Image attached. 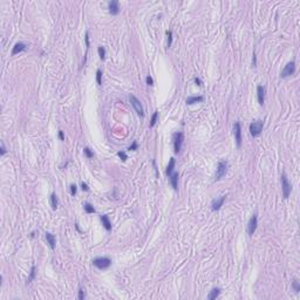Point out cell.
Listing matches in <instances>:
<instances>
[{
	"label": "cell",
	"mask_w": 300,
	"mask_h": 300,
	"mask_svg": "<svg viewBox=\"0 0 300 300\" xmlns=\"http://www.w3.org/2000/svg\"><path fill=\"white\" fill-rule=\"evenodd\" d=\"M96 82H97L99 86L102 84V72H101V69L96 70Z\"/></svg>",
	"instance_id": "cb8c5ba5"
},
{
	"label": "cell",
	"mask_w": 300,
	"mask_h": 300,
	"mask_svg": "<svg viewBox=\"0 0 300 300\" xmlns=\"http://www.w3.org/2000/svg\"><path fill=\"white\" fill-rule=\"evenodd\" d=\"M294 73H296V62H294V61H291V62H288L286 66H285V68L283 69L280 76H281V78H287V76L293 75Z\"/></svg>",
	"instance_id": "ba28073f"
},
{
	"label": "cell",
	"mask_w": 300,
	"mask_h": 300,
	"mask_svg": "<svg viewBox=\"0 0 300 300\" xmlns=\"http://www.w3.org/2000/svg\"><path fill=\"white\" fill-rule=\"evenodd\" d=\"M146 80H147V84H148V86H152V84H154V80L151 79V76H150V75L147 76V79H146Z\"/></svg>",
	"instance_id": "1f68e13d"
},
{
	"label": "cell",
	"mask_w": 300,
	"mask_h": 300,
	"mask_svg": "<svg viewBox=\"0 0 300 300\" xmlns=\"http://www.w3.org/2000/svg\"><path fill=\"white\" fill-rule=\"evenodd\" d=\"M219 294H220V288L218 287H216V288H212L211 290V292L209 293V296H207V299L209 300H213L216 299V298H218Z\"/></svg>",
	"instance_id": "d6986e66"
},
{
	"label": "cell",
	"mask_w": 300,
	"mask_h": 300,
	"mask_svg": "<svg viewBox=\"0 0 300 300\" xmlns=\"http://www.w3.org/2000/svg\"><path fill=\"white\" fill-rule=\"evenodd\" d=\"M1 151H0V154L1 155H5L6 154V148H5V146H4V143H1Z\"/></svg>",
	"instance_id": "e575fe53"
},
{
	"label": "cell",
	"mask_w": 300,
	"mask_h": 300,
	"mask_svg": "<svg viewBox=\"0 0 300 300\" xmlns=\"http://www.w3.org/2000/svg\"><path fill=\"white\" fill-rule=\"evenodd\" d=\"M264 128V122L261 120H257L250 124V133L253 137H258L263 131Z\"/></svg>",
	"instance_id": "6da1fadb"
},
{
	"label": "cell",
	"mask_w": 300,
	"mask_h": 300,
	"mask_svg": "<svg viewBox=\"0 0 300 300\" xmlns=\"http://www.w3.org/2000/svg\"><path fill=\"white\" fill-rule=\"evenodd\" d=\"M83 209H84V211H86L87 213H94V212H95L94 206L90 204V203H84V204H83Z\"/></svg>",
	"instance_id": "44dd1931"
},
{
	"label": "cell",
	"mask_w": 300,
	"mask_h": 300,
	"mask_svg": "<svg viewBox=\"0 0 300 300\" xmlns=\"http://www.w3.org/2000/svg\"><path fill=\"white\" fill-rule=\"evenodd\" d=\"M292 286H293V290H294L296 292H299L300 291V284H299V281H298L297 279H294V280H293Z\"/></svg>",
	"instance_id": "4316f807"
},
{
	"label": "cell",
	"mask_w": 300,
	"mask_h": 300,
	"mask_svg": "<svg viewBox=\"0 0 300 300\" xmlns=\"http://www.w3.org/2000/svg\"><path fill=\"white\" fill-rule=\"evenodd\" d=\"M83 152H84V155H86L88 158H93V157H94V152L89 149V148H84V149H83Z\"/></svg>",
	"instance_id": "484cf974"
},
{
	"label": "cell",
	"mask_w": 300,
	"mask_h": 300,
	"mask_svg": "<svg viewBox=\"0 0 300 300\" xmlns=\"http://www.w3.org/2000/svg\"><path fill=\"white\" fill-rule=\"evenodd\" d=\"M175 164H176V161H175V158L174 157H171L170 158V161H169V164H168V166H166V171H165V174L170 177L171 176V174H172V171H174V168H175Z\"/></svg>",
	"instance_id": "2e32d148"
},
{
	"label": "cell",
	"mask_w": 300,
	"mask_h": 300,
	"mask_svg": "<svg viewBox=\"0 0 300 300\" xmlns=\"http://www.w3.org/2000/svg\"><path fill=\"white\" fill-rule=\"evenodd\" d=\"M183 141H184V135L183 133L178 131L174 135V149H175V152L178 154L181 149H182V144H183Z\"/></svg>",
	"instance_id": "8992f818"
},
{
	"label": "cell",
	"mask_w": 300,
	"mask_h": 300,
	"mask_svg": "<svg viewBox=\"0 0 300 300\" xmlns=\"http://www.w3.org/2000/svg\"><path fill=\"white\" fill-rule=\"evenodd\" d=\"M195 83H196L197 86H202V84H201V80H199L198 78H196V79H195Z\"/></svg>",
	"instance_id": "8d00e7d4"
},
{
	"label": "cell",
	"mask_w": 300,
	"mask_h": 300,
	"mask_svg": "<svg viewBox=\"0 0 300 300\" xmlns=\"http://www.w3.org/2000/svg\"><path fill=\"white\" fill-rule=\"evenodd\" d=\"M93 265L100 270H106L111 265V260L107 257H99L93 260Z\"/></svg>",
	"instance_id": "3957f363"
},
{
	"label": "cell",
	"mask_w": 300,
	"mask_h": 300,
	"mask_svg": "<svg viewBox=\"0 0 300 300\" xmlns=\"http://www.w3.org/2000/svg\"><path fill=\"white\" fill-rule=\"evenodd\" d=\"M81 187H82V190L83 191H88L89 190V188H88V185L84 183V182H82L81 183Z\"/></svg>",
	"instance_id": "836d02e7"
},
{
	"label": "cell",
	"mask_w": 300,
	"mask_h": 300,
	"mask_svg": "<svg viewBox=\"0 0 300 300\" xmlns=\"http://www.w3.org/2000/svg\"><path fill=\"white\" fill-rule=\"evenodd\" d=\"M157 117H158V111L156 110L155 113H154V115L151 116V120H150V124H149V127L150 128H152L155 124H156V121H157Z\"/></svg>",
	"instance_id": "603a6c76"
},
{
	"label": "cell",
	"mask_w": 300,
	"mask_h": 300,
	"mask_svg": "<svg viewBox=\"0 0 300 300\" xmlns=\"http://www.w3.org/2000/svg\"><path fill=\"white\" fill-rule=\"evenodd\" d=\"M233 135H234V140H236V143L238 147L242 146V127H240V123L234 122L233 123Z\"/></svg>",
	"instance_id": "52a82bcc"
},
{
	"label": "cell",
	"mask_w": 300,
	"mask_h": 300,
	"mask_svg": "<svg viewBox=\"0 0 300 300\" xmlns=\"http://www.w3.org/2000/svg\"><path fill=\"white\" fill-rule=\"evenodd\" d=\"M84 297H86V296H84V291H83L82 288H80V290H79V299L83 300L84 299Z\"/></svg>",
	"instance_id": "4dcf8cb0"
},
{
	"label": "cell",
	"mask_w": 300,
	"mask_h": 300,
	"mask_svg": "<svg viewBox=\"0 0 300 300\" xmlns=\"http://www.w3.org/2000/svg\"><path fill=\"white\" fill-rule=\"evenodd\" d=\"M257 225H258V217H257V213H254L247 223V232L250 236H253V233L256 232V229H257Z\"/></svg>",
	"instance_id": "9c48e42d"
},
{
	"label": "cell",
	"mask_w": 300,
	"mask_h": 300,
	"mask_svg": "<svg viewBox=\"0 0 300 300\" xmlns=\"http://www.w3.org/2000/svg\"><path fill=\"white\" fill-rule=\"evenodd\" d=\"M204 100L203 96H190L187 99V103L188 104H193V103H198V102H202Z\"/></svg>",
	"instance_id": "ac0fdd59"
},
{
	"label": "cell",
	"mask_w": 300,
	"mask_h": 300,
	"mask_svg": "<svg viewBox=\"0 0 300 300\" xmlns=\"http://www.w3.org/2000/svg\"><path fill=\"white\" fill-rule=\"evenodd\" d=\"M76 190H78V189H76V185H75V184H72V185H70V195H72V196H75V195H76Z\"/></svg>",
	"instance_id": "f546056e"
},
{
	"label": "cell",
	"mask_w": 300,
	"mask_h": 300,
	"mask_svg": "<svg viewBox=\"0 0 300 300\" xmlns=\"http://www.w3.org/2000/svg\"><path fill=\"white\" fill-rule=\"evenodd\" d=\"M224 202H225V196H220L219 198L213 199L212 203H211V209H212L213 211H217V210H219V209L223 206Z\"/></svg>",
	"instance_id": "8fae6325"
},
{
	"label": "cell",
	"mask_w": 300,
	"mask_h": 300,
	"mask_svg": "<svg viewBox=\"0 0 300 300\" xmlns=\"http://www.w3.org/2000/svg\"><path fill=\"white\" fill-rule=\"evenodd\" d=\"M281 190H283L284 198H288V196L291 193V190H292V187H291V184H290V182H288V179H287L285 174L281 175Z\"/></svg>",
	"instance_id": "277c9868"
},
{
	"label": "cell",
	"mask_w": 300,
	"mask_h": 300,
	"mask_svg": "<svg viewBox=\"0 0 300 300\" xmlns=\"http://www.w3.org/2000/svg\"><path fill=\"white\" fill-rule=\"evenodd\" d=\"M257 97H258V102H259L260 106L264 104L265 102V87L259 84L257 87Z\"/></svg>",
	"instance_id": "7c38bea8"
},
{
	"label": "cell",
	"mask_w": 300,
	"mask_h": 300,
	"mask_svg": "<svg viewBox=\"0 0 300 300\" xmlns=\"http://www.w3.org/2000/svg\"><path fill=\"white\" fill-rule=\"evenodd\" d=\"M46 239H47L48 244H49V246H51V249H52V250H54L55 244H56V238H55L54 234H52L51 232H46Z\"/></svg>",
	"instance_id": "9a60e30c"
},
{
	"label": "cell",
	"mask_w": 300,
	"mask_h": 300,
	"mask_svg": "<svg viewBox=\"0 0 300 300\" xmlns=\"http://www.w3.org/2000/svg\"><path fill=\"white\" fill-rule=\"evenodd\" d=\"M97 51H99V55H100V59H101V60H104V57H106V49H104V47L100 46Z\"/></svg>",
	"instance_id": "d4e9b609"
},
{
	"label": "cell",
	"mask_w": 300,
	"mask_h": 300,
	"mask_svg": "<svg viewBox=\"0 0 300 300\" xmlns=\"http://www.w3.org/2000/svg\"><path fill=\"white\" fill-rule=\"evenodd\" d=\"M137 148H138V144H137V142H134V143H133V144H131V146L129 147V149H128V150H136Z\"/></svg>",
	"instance_id": "d6a6232c"
},
{
	"label": "cell",
	"mask_w": 300,
	"mask_h": 300,
	"mask_svg": "<svg viewBox=\"0 0 300 300\" xmlns=\"http://www.w3.org/2000/svg\"><path fill=\"white\" fill-rule=\"evenodd\" d=\"M117 156L122 160L123 162H124V161H127V158H128V156H127V154H125L124 151H119V152H117Z\"/></svg>",
	"instance_id": "83f0119b"
},
{
	"label": "cell",
	"mask_w": 300,
	"mask_h": 300,
	"mask_svg": "<svg viewBox=\"0 0 300 300\" xmlns=\"http://www.w3.org/2000/svg\"><path fill=\"white\" fill-rule=\"evenodd\" d=\"M129 100H130V103H131V106L134 107L135 111H136L140 116H143V115H144V110H143V107H142L141 101L137 99L136 96H134V95L129 96Z\"/></svg>",
	"instance_id": "5b68a950"
},
{
	"label": "cell",
	"mask_w": 300,
	"mask_h": 300,
	"mask_svg": "<svg viewBox=\"0 0 300 300\" xmlns=\"http://www.w3.org/2000/svg\"><path fill=\"white\" fill-rule=\"evenodd\" d=\"M228 168H229V163L226 161H220L218 163V166H217V170H216L215 179L219 181V179H222L226 175V172H228Z\"/></svg>",
	"instance_id": "7a4b0ae2"
},
{
	"label": "cell",
	"mask_w": 300,
	"mask_h": 300,
	"mask_svg": "<svg viewBox=\"0 0 300 300\" xmlns=\"http://www.w3.org/2000/svg\"><path fill=\"white\" fill-rule=\"evenodd\" d=\"M51 204H52L53 210H56L57 206H59V199H57V196L55 195L54 192L51 195Z\"/></svg>",
	"instance_id": "ffe728a7"
},
{
	"label": "cell",
	"mask_w": 300,
	"mask_h": 300,
	"mask_svg": "<svg viewBox=\"0 0 300 300\" xmlns=\"http://www.w3.org/2000/svg\"><path fill=\"white\" fill-rule=\"evenodd\" d=\"M108 10H109V13L113 14V15H116V14L120 13V4H119V1H116V0L109 1Z\"/></svg>",
	"instance_id": "30bf717a"
},
{
	"label": "cell",
	"mask_w": 300,
	"mask_h": 300,
	"mask_svg": "<svg viewBox=\"0 0 300 300\" xmlns=\"http://www.w3.org/2000/svg\"><path fill=\"white\" fill-rule=\"evenodd\" d=\"M26 43H24V42H18V43H15L13 47V49H12V55H15L18 54V53H20V52H22V51H25L26 49Z\"/></svg>",
	"instance_id": "4fadbf2b"
},
{
	"label": "cell",
	"mask_w": 300,
	"mask_h": 300,
	"mask_svg": "<svg viewBox=\"0 0 300 300\" xmlns=\"http://www.w3.org/2000/svg\"><path fill=\"white\" fill-rule=\"evenodd\" d=\"M59 137H60L61 141H65V135H63V131H62V130L59 131Z\"/></svg>",
	"instance_id": "d590c367"
},
{
	"label": "cell",
	"mask_w": 300,
	"mask_h": 300,
	"mask_svg": "<svg viewBox=\"0 0 300 300\" xmlns=\"http://www.w3.org/2000/svg\"><path fill=\"white\" fill-rule=\"evenodd\" d=\"M178 176H179L178 172H172L171 176H170V183H171V185H172V188L175 190L178 189Z\"/></svg>",
	"instance_id": "e0dca14e"
},
{
	"label": "cell",
	"mask_w": 300,
	"mask_h": 300,
	"mask_svg": "<svg viewBox=\"0 0 300 300\" xmlns=\"http://www.w3.org/2000/svg\"><path fill=\"white\" fill-rule=\"evenodd\" d=\"M35 271H37V267H35V265H33L32 266V270H31V274H29V277H28V279H27V284H29L34 278H35Z\"/></svg>",
	"instance_id": "7402d4cb"
},
{
	"label": "cell",
	"mask_w": 300,
	"mask_h": 300,
	"mask_svg": "<svg viewBox=\"0 0 300 300\" xmlns=\"http://www.w3.org/2000/svg\"><path fill=\"white\" fill-rule=\"evenodd\" d=\"M166 34H168V47H170L171 46V41H172V32L168 31Z\"/></svg>",
	"instance_id": "f1b7e54d"
},
{
	"label": "cell",
	"mask_w": 300,
	"mask_h": 300,
	"mask_svg": "<svg viewBox=\"0 0 300 300\" xmlns=\"http://www.w3.org/2000/svg\"><path fill=\"white\" fill-rule=\"evenodd\" d=\"M100 219H101V222H102L104 229H106L107 231H110V230H111V222H110L109 217L106 216V215H101V216H100Z\"/></svg>",
	"instance_id": "5bb4252c"
}]
</instances>
